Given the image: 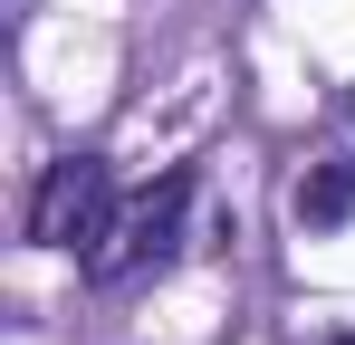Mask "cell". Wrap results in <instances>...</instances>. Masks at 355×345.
Returning <instances> with one entry per match:
<instances>
[{
    "label": "cell",
    "instance_id": "cell-1",
    "mask_svg": "<svg viewBox=\"0 0 355 345\" xmlns=\"http://www.w3.org/2000/svg\"><path fill=\"white\" fill-rule=\"evenodd\" d=\"M182 221H192V172L173 163L164 182H144V192L116 211V230L87 249V278L116 288V278H135V269H164V259L182 249Z\"/></svg>",
    "mask_w": 355,
    "mask_h": 345
},
{
    "label": "cell",
    "instance_id": "cell-2",
    "mask_svg": "<svg viewBox=\"0 0 355 345\" xmlns=\"http://www.w3.org/2000/svg\"><path fill=\"white\" fill-rule=\"evenodd\" d=\"M106 230H116V172L96 154H67V163L39 172V192H29V240L39 249H96Z\"/></svg>",
    "mask_w": 355,
    "mask_h": 345
},
{
    "label": "cell",
    "instance_id": "cell-3",
    "mask_svg": "<svg viewBox=\"0 0 355 345\" xmlns=\"http://www.w3.org/2000/svg\"><path fill=\"white\" fill-rule=\"evenodd\" d=\"M288 211H297V230H346L355 221V154H317V163L297 172Z\"/></svg>",
    "mask_w": 355,
    "mask_h": 345
},
{
    "label": "cell",
    "instance_id": "cell-4",
    "mask_svg": "<svg viewBox=\"0 0 355 345\" xmlns=\"http://www.w3.org/2000/svg\"><path fill=\"white\" fill-rule=\"evenodd\" d=\"M317 345H355V336H317Z\"/></svg>",
    "mask_w": 355,
    "mask_h": 345
}]
</instances>
